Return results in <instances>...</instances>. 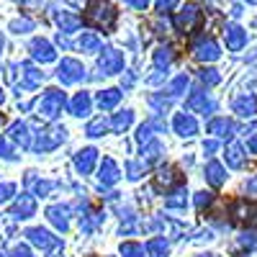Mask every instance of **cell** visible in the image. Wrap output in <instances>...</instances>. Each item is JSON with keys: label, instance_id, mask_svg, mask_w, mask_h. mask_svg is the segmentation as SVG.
Returning <instances> with one entry per match:
<instances>
[{"label": "cell", "instance_id": "cell-1", "mask_svg": "<svg viewBox=\"0 0 257 257\" xmlns=\"http://www.w3.org/2000/svg\"><path fill=\"white\" fill-rule=\"evenodd\" d=\"M85 21L95 29H111L116 21V8L108 0H90L88 11H85Z\"/></svg>", "mask_w": 257, "mask_h": 257}, {"label": "cell", "instance_id": "cell-2", "mask_svg": "<svg viewBox=\"0 0 257 257\" xmlns=\"http://www.w3.org/2000/svg\"><path fill=\"white\" fill-rule=\"evenodd\" d=\"M201 21H203V11L198 8V6H185L180 13H178V18H175V24H178V29L183 31V34H190L193 29H198L201 26Z\"/></svg>", "mask_w": 257, "mask_h": 257}, {"label": "cell", "instance_id": "cell-3", "mask_svg": "<svg viewBox=\"0 0 257 257\" xmlns=\"http://www.w3.org/2000/svg\"><path fill=\"white\" fill-rule=\"evenodd\" d=\"M193 57L203 59V62H216L221 57V49H219V44L211 36H201L196 44H193Z\"/></svg>", "mask_w": 257, "mask_h": 257}, {"label": "cell", "instance_id": "cell-4", "mask_svg": "<svg viewBox=\"0 0 257 257\" xmlns=\"http://www.w3.org/2000/svg\"><path fill=\"white\" fill-rule=\"evenodd\" d=\"M82 75H85V70H82V64L77 59H62V64H59V80L64 85H72V82L82 80Z\"/></svg>", "mask_w": 257, "mask_h": 257}, {"label": "cell", "instance_id": "cell-5", "mask_svg": "<svg viewBox=\"0 0 257 257\" xmlns=\"http://www.w3.org/2000/svg\"><path fill=\"white\" fill-rule=\"evenodd\" d=\"M98 67H100V72H103V75L121 72V67H123V54H121V52H116V49H105V52H103V57H100V62H98Z\"/></svg>", "mask_w": 257, "mask_h": 257}, {"label": "cell", "instance_id": "cell-6", "mask_svg": "<svg viewBox=\"0 0 257 257\" xmlns=\"http://www.w3.org/2000/svg\"><path fill=\"white\" fill-rule=\"evenodd\" d=\"M62 105H64V95L59 90H49L44 95V100H41V113H44L47 118H54L62 111Z\"/></svg>", "mask_w": 257, "mask_h": 257}, {"label": "cell", "instance_id": "cell-7", "mask_svg": "<svg viewBox=\"0 0 257 257\" xmlns=\"http://www.w3.org/2000/svg\"><path fill=\"white\" fill-rule=\"evenodd\" d=\"M31 54L39 62H54L57 59V52H54V47L49 44L47 39H34L31 41Z\"/></svg>", "mask_w": 257, "mask_h": 257}, {"label": "cell", "instance_id": "cell-8", "mask_svg": "<svg viewBox=\"0 0 257 257\" xmlns=\"http://www.w3.org/2000/svg\"><path fill=\"white\" fill-rule=\"evenodd\" d=\"M188 108H190V111H196V113L208 116V113H213L216 103H213L206 93H193V95H190V100H188Z\"/></svg>", "mask_w": 257, "mask_h": 257}, {"label": "cell", "instance_id": "cell-9", "mask_svg": "<svg viewBox=\"0 0 257 257\" xmlns=\"http://www.w3.org/2000/svg\"><path fill=\"white\" fill-rule=\"evenodd\" d=\"M224 36H226V47L231 49V52H239L244 44H247V31L242 29V26H229L226 31H224Z\"/></svg>", "mask_w": 257, "mask_h": 257}, {"label": "cell", "instance_id": "cell-10", "mask_svg": "<svg viewBox=\"0 0 257 257\" xmlns=\"http://www.w3.org/2000/svg\"><path fill=\"white\" fill-rule=\"evenodd\" d=\"M173 126H175V132H178L180 137H193V134H198V123H196V118H193L190 113H178L175 121H173Z\"/></svg>", "mask_w": 257, "mask_h": 257}, {"label": "cell", "instance_id": "cell-11", "mask_svg": "<svg viewBox=\"0 0 257 257\" xmlns=\"http://www.w3.org/2000/svg\"><path fill=\"white\" fill-rule=\"evenodd\" d=\"M234 113L242 118H252L257 113V98L254 95H242L234 100Z\"/></svg>", "mask_w": 257, "mask_h": 257}, {"label": "cell", "instance_id": "cell-12", "mask_svg": "<svg viewBox=\"0 0 257 257\" xmlns=\"http://www.w3.org/2000/svg\"><path fill=\"white\" fill-rule=\"evenodd\" d=\"M206 180L213 185V188H221L226 183V170L221 162H208L206 165Z\"/></svg>", "mask_w": 257, "mask_h": 257}, {"label": "cell", "instance_id": "cell-13", "mask_svg": "<svg viewBox=\"0 0 257 257\" xmlns=\"http://www.w3.org/2000/svg\"><path fill=\"white\" fill-rule=\"evenodd\" d=\"M34 208H36V203H34L31 196H21V198L13 203V216H16V219H29L31 213H34Z\"/></svg>", "mask_w": 257, "mask_h": 257}, {"label": "cell", "instance_id": "cell-14", "mask_svg": "<svg viewBox=\"0 0 257 257\" xmlns=\"http://www.w3.org/2000/svg\"><path fill=\"white\" fill-rule=\"evenodd\" d=\"M26 237L34 242V244H39L41 249H49V247H57V239L52 237L49 231H44V229H31Z\"/></svg>", "mask_w": 257, "mask_h": 257}, {"label": "cell", "instance_id": "cell-15", "mask_svg": "<svg viewBox=\"0 0 257 257\" xmlns=\"http://www.w3.org/2000/svg\"><path fill=\"white\" fill-rule=\"evenodd\" d=\"M208 134H216V137H231L234 134V126H231V121L229 118H224V116H219V118H213L211 123H208Z\"/></svg>", "mask_w": 257, "mask_h": 257}, {"label": "cell", "instance_id": "cell-16", "mask_svg": "<svg viewBox=\"0 0 257 257\" xmlns=\"http://www.w3.org/2000/svg\"><path fill=\"white\" fill-rule=\"evenodd\" d=\"M95 160H98V152H95V149H82V152L77 155V160H75V165H77L80 173H90L93 165H95Z\"/></svg>", "mask_w": 257, "mask_h": 257}, {"label": "cell", "instance_id": "cell-17", "mask_svg": "<svg viewBox=\"0 0 257 257\" xmlns=\"http://www.w3.org/2000/svg\"><path fill=\"white\" fill-rule=\"evenodd\" d=\"M62 139H64V132H62V128H54V132H47V134L39 137L36 149H52V147H57Z\"/></svg>", "mask_w": 257, "mask_h": 257}, {"label": "cell", "instance_id": "cell-18", "mask_svg": "<svg viewBox=\"0 0 257 257\" xmlns=\"http://www.w3.org/2000/svg\"><path fill=\"white\" fill-rule=\"evenodd\" d=\"M70 108H72L75 116H88L90 113V95L88 93H77L72 98V103H70Z\"/></svg>", "mask_w": 257, "mask_h": 257}, {"label": "cell", "instance_id": "cell-19", "mask_svg": "<svg viewBox=\"0 0 257 257\" xmlns=\"http://www.w3.org/2000/svg\"><path fill=\"white\" fill-rule=\"evenodd\" d=\"M100 180L105 185H111V183L118 180V165L113 160H103V165H100Z\"/></svg>", "mask_w": 257, "mask_h": 257}, {"label": "cell", "instance_id": "cell-20", "mask_svg": "<svg viewBox=\"0 0 257 257\" xmlns=\"http://www.w3.org/2000/svg\"><path fill=\"white\" fill-rule=\"evenodd\" d=\"M47 216H49V221L57 226V229H67V208L64 206H52L49 211H47Z\"/></svg>", "mask_w": 257, "mask_h": 257}, {"label": "cell", "instance_id": "cell-21", "mask_svg": "<svg viewBox=\"0 0 257 257\" xmlns=\"http://www.w3.org/2000/svg\"><path fill=\"white\" fill-rule=\"evenodd\" d=\"M231 211H234V219H239V221H247V219L257 216V208L252 203H247V201H237Z\"/></svg>", "mask_w": 257, "mask_h": 257}, {"label": "cell", "instance_id": "cell-22", "mask_svg": "<svg viewBox=\"0 0 257 257\" xmlns=\"http://www.w3.org/2000/svg\"><path fill=\"white\" fill-rule=\"evenodd\" d=\"M226 165L234 170H242L244 167V155H242V147L239 144H231L226 149Z\"/></svg>", "mask_w": 257, "mask_h": 257}, {"label": "cell", "instance_id": "cell-23", "mask_svg": "<svg viewBox=\"0 0 257 257\" xmlns=\"http://www.w3.org/2000/svg\"><path fill=\"white\" fill-rule=\"evenodd\" d=\"M185 203H188V193H185V188L173 190V193L167 196V201H165L167 208H185Z\"/></svg>", "mask_w": 257, "mask_h": 257}, {"label": "cell", "instance_id": "cell-24", "mask_svg": "<svg viewBox=\"0 0 257 257\" xmlns=\"http://www.w3.org/2000/svg\"><path fill=\"white\" fill-rule=\"evenodd\" d=\"M11 139H13V142H21L24 147H29V142H31L29 126H26V123H13V126H11Z\"/></svg>", "mask_w": 257, "mask_h": 257}, {"label": "cell", "instance_id": "cell-25", "mask_svg": "<svg viewBox=\"0 0 257 257\" xmlns=\"http://www.w3.org/2000/svg\"><path fill=\"white\" fill-rule=\"evenodd\" d=\"M118 98H121L118 90H105V93L98 95V105H100L103 111H108V108H113V105L118 103Z\"/></svg>", "mask_w": 257, "mask_h": 257}, {"label": "cell", "instance_id": "cell-26", "mask_svg": "<svg viewBox=\"0 0 257 257\" xmlns=\"http://www.w3.org/2000/svg\"><path fill=\"white\" fill-rule=\"evenodd\" d=\"M41 77H44V75H41L36 67H31V64H24V85H26V88H34V85H39Z\"/></svg>", "mask_w": 257, "mask_h": 257}, {"label": "cell", "instance_id": "cell-27", "mask_svg": "<svg viewBox=\"0 0 257 257\" xmlns=\"http://www.w3.org/2000/svg\"><path fill=\"white\" fill-rule=\"evenodd\" d=\"M59 26H62V31L67 34V31H75L77 26H80V18L77 16H72V13H59Z\"/></svg>", "mask_w": 257, "mask_h": 257}, {"label": "cell", "instance_id": "cell-28", "mask_svg": "<svg viewBox=\"0 0 257 257\" xmlns=\"http://www.w3.org/2000/svg\"><path fill=\"white\" fill-rule=\"evenodd\" d=\"M98 47H100V39L95 34H82L80 36V49L82 52H98Z\"/></svg>", "mask_w": 257, "mask_h": 257}, {"label": "cell", "instance_id": "cell-29", "mask_svg": "<svg viewBox=\"0 0 257 257\" xmlns=\"http://www.w3.org/2000/svg\"><path fill=\"white\" fill-rule=\"evenodd\" d=\"M147 252L152 254V257H165L167 254V242L157 237V239H152V242L147 244Z\"/></svg>", "mask_w": 257, "mask_h": 257}, {"label": "cell", "instance_id": "cell-30", "mask_svg": "<svg viewBox=\"0 0 257 257\" xmlns=\"http://www.w3.org/2000/svg\"><path fill=\"white\" fill-rule=\"evenodd\" d=\"M121 254H123V257H147V249H144L142 244L126 242V244L121 247Z\"/></svg>", "mask_w": 257, "mask_h": 257}, {"label": "cell", "instance_id": "cell-31", "mask_svg": "<svg viewBox=\"0 0 257 257\" xmlns=\"http://www.w3.org/2000/svg\"><path fill=\"white\" fill-rule=\"evenodd\" d=\"M188 88V75H178L173 82H170V88H167V93L170 95H180L183 90Z\"/></svg>", "mask_w": 257, "mask_h": 257}, {"label": "cell", "instance_id": "cell-32", "mask_svg": "<svg viewBox=\"0 0 257 257\" xmlns=\"http://www.w3.org/2000/svg\"><path fill=\"white\" fill-rule=\"evenodd\" d=\"M132 118H134V116H132V111H123V113H118V116L113 118V123H111V126L116 128V132H123V128L132 126Z\"/></svg>", "mask_w": 257, "mask_h": 257}, {"label": "cell", "instance_id": "cell-33", "mask_svg": "<svg viewBox=\"0 0 257 257\" xmlns=\"http://www.w3.org/2000/svg\"><path fill=\"white\" fill-rule=\"evenodd\" d=\"M105 128H108V121H105V118H95V121L88 126V134H90V137H103Z\"/></svg>", "mask_w": 257, "mask_h": 257}, {"label": "cell", "instance_id": "cell-34", "mask_svg": "<svg viewBox=\"0 0 257 257\" xmlns=\"http://www.w3.org/2000/svg\"><path fill=\"white\" fill-rule=\"evenodd\" d=\"M201 80H203L206 85H219V82H221V75H219L216 70L208 67V70H201Z\"/></svg>", "mask_w": 257, "mask_h": 257}, {"label": "cell", "instance_id": "cell-35", "mask_svg": "<svg viewBox=\"0 0 257 257\" xmlns=\"http://www.w3.org/2000/svg\"><path fill=\"white\" fill-rule=\"evenodd\" d=\"M11 29H13L16 34H26V31L34 29V24H31L29 18H18V21H13V24H11Z\"/></svg>", "mask_w": 257, "mask_h": 257}, {"label": "cell", "instance_id": "cell-36", "mask_svg": "<svg viewBox=\"0 0 257 257\" xmlns=\"http://www.w3.org/2000/svg\"><path fill=\"white\" fill-rule=\"evenodd\" d=\"M211 201H213L211 193H198V196H196V208H198V211H203V208H208V206H211Z\"/></svg>", "mask_w": 257, "mask_h": 257}, {"label": "cell", "instance_id": "cell-37", "mask_svg": "<svg viewBox=\"0 0 257 257\" xmlns=\"http://www.w3.org/2000/svg\"><path fill=\"white\" fill-rule=\"evenodd\" d=\"M170 59H173V57H170V49H160V52L155 54L157 67H167V64H170Z\"/></svg>", "mask_w": 257, "mask_h": 257}, {"label": "cell", "instance_id": "cell-38", "mask_svg": "<svg viewBox=\"0 0 257 257\" xmlns=\"http://www.w3.org/2000/svg\"><path fill=\"white\" fill-rule=\"evenodd\" d=\"M13 190H16V185H11V183H3V185H0V203H6V201L13 196Z\"/></svg>", "mask_w": 257, "mask_h": 257}, {"label": "cell", "instance_id": "cell-39", "mask_svg": "<svg viewBox=\"0 0 257 257\" xmlns=\"http://www.w3.org/2000/svg\"><path fill=\"white\" fill-rule=\"evenodd\" d=\"M257 242V234L254 231H244L242 237H239V244H244V247H252Z\"/></svg>", "mask_w": 257, "mask_h": 257}, {"label": "cell", "instance_id": "cell-40", "mask_svg": "<svg viewBox=\"0 0 257 257\" xmlns=\"http://www.w3.org/2000/svg\"><path fill=\"white\" fill-rule=\"evenodd\" d=\"M244 190H247V196H257V175H252V178L244 183Z\"/></svg>", "mask_w": 257, "mask_h": 257}, {"label": "cell", "instance_id": "cell-41", "mask_svg": "<svg viewBox=\"0 0 257 257\" xmlns=\"http://www.w3.org/2000/svg\"><path fill=\"white\" fill-rule=\"evenodd\" d=\"M142 165H137V162H132V165H128V178H132V180H137L139 175H142Z\"/></svg>", "mask_w": 257, "mask_h": 257}, {"label": "cell", "instance_id": "cell-42", "mask_svg": "<svg viewBox=\"0 0 257 257\" xmlns=\"http://www.w3.org/2000/svg\"><path fill=\"white\" fill-rule=\"evenodd\" d=\"M175 3H178V0H157V8L160 11H173Z\"/></svg>", "mask_w": 257, "mask_h": 257}, {"label": "cell", "instance_id": "cell-43", "mask_svg": "<svg viewBox=\"0 0 257 257\" xmlns=\"http://www.w3.org/2000/svg\"><path fill=\"white\" fill-rule=\"evenodd\" d=\"M13 152H11V144H8V139H0V157H11Z\"/></svg>", "mask_w": 257, "mask_h": 257}, {"label": "cell", "instance_id": "cell-44", "mask_svg": "<svg viewBox=\"0 0 257 257\" xmlns=\"http://www.w3.org/2000/svg\"><path fill=\"white\" fill-rule=\"evenodd\" d=\"M126 3L132 6V8H137V11H144L149 6V0H126Z\"/></svg>", "mask_w": 257, "mask_h": 257}, {"label": "cell", "instance_id": "cell-45", "mask_svg": "<svg viewBox=\"0 0 257 257\" xmlns=\"http://www.w3.org/2000/svg\"><path fill=\"white\" fill-rule=\"evenodd\" d=\"M219 149V142H213V139H208L206 144H203V152H208V155H213Z\"/></svg>", "mask_w": 257, "mask_h": 257}, {"label": "cell", "instance_id": "cell-46", "mask_svg": "<svg viewBox=\"0 0 257 257\" xmlns=\"http://www.w3.org/2000/svg\"><path fill=\"white\" fill-rule=\"evenodd\" d=\"M13 257H31V252H29V247H16Z\"/></svg>", "mask_w": 257, "mask_h": 257}, {"label": "cell", "instance_id": "cell-47", "mask_svg": "<svg viewBox=\"0 0 257 257\" xmlns=\"http://www.w3.org/2000/svg\"><path fill=\"white\" fill-rule=\"evenodd\" d=\"M247 149H249L252 155H257V137H249L247 139Z\"/></svg>", "mask_w": 257, "mask_h": 257}, {"label": "cell", "instance_id": "cell-48", "mask_svg": "<svg viewBox=\"0 0 257 257\" xmlns=\"http://www.w3.org/2000/svg\"><path fill=\"white\" fill-rule=\"evenodd\" d=\"M21 6H29V8H34V6H39V0H18Z\"/></svg>", "mask_w": 257, "mask_h": 257}, {"label": "cell", "instance_id": "cell-49", "mask_svg": "<svg viewBox=\"0 0 257 257\" xmlns=\"http://www.w3.org/2000/svg\"><path fill=\"white\" fill-rule=\"evenodd\" d=\"M67 3H75V6H80V3H82V0H67Z\"/></svg>", "mask_w": 257, "mask_h": 257}, {"label": "cell", "instance_id": "cell-50", "mask_svg": "<svg viewBox=\"0 0 257 257\" xmlns=\"http://www.w3.org/2000/svg\"><path fill=\"white\" fill-rule=\"evenodd\" d=\"M0 103H3V90H0Z\"/></svg>", "mask_w": 257, "mask_h": 257}, {"label": "cell", "instance_id": "cell-51", "mask_svg": "<svg viewBox=\"0 0 257 257\" xmlns=\"http://www.w3.org/2000/svg\"><path fill=\"white\" fill-rule=\"evenodd\" d=\"M0 47H3V36H0Z\"/></svg>", "mask_w": 257, "mask_h": 257}, {"label": "cell", "instance_id": "cell-52", "mask_svg": "<svg viewBox=\"0 0 257 257\" xmlns=\"http://www.w3.org/2000/svg\"><path fill=\"white\" fill-rule=\"evenodd\" d=\"M201 257H213V254H201Z\"/></svg>", "mask_w": 257, "mask_h": 257}, {"label": "cell", "instance_id": "cell-53", "mask_svg": "<svg viewBox=\"0 0 257 257\" xmlns=\"http://www.w3.org/2000/svg\"><path fill=\"white\" fill-rule=\"evenodd\" d=\"M247 3H257V0H247Z\"/></svg>", "mask_w": 257, "mask_h": 257}, {"label": "cell", "instance_id": "cell-54", "mask_svg": "<svg viewBox=\"0 0 257 257\" xmlns=\"http://www.w3.org/2000/svg\"><path fill=\"white\" fill-rule=\"evenodd\" d=\"M242 257H249V254H242Z\"/></svg>", "mask_w": 257, "mask_h": 257}, {"label": "cell", "instance_id": "cell-55", "mask_svg": "<svg viewBox=\"0 0 257 257\" xmlns=\"http://www.w3.org/2000/svg\"><path fill=\"white\" fill-rule=\"evenodd\" d=\"M0 257H3V254H0Z\"/></svg>", "mask_w": 257, "mask_h": 257}]
</instances>
